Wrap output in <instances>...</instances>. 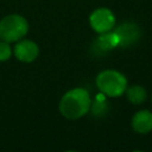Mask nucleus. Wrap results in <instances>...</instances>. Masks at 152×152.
Returning <instances> with one entry per match:
<instances>
[{
	"instance_id": "6",
	"label": "nucleus",
	"mask_w": 152,
	"mask_h": 152,
	"mask_svg": "<svg viewBox=\"0 0 152 152\" xmlns=\"http://www.w3.org/2000/svg\"><path fill=\"white\" fill-rule=\"evenodd\" d=\"M15 43L17 44L14 45L13 53L18 61L24 63H31L38 57L39 48L34 42L28 39H20Z\"/></svg>"
},
{
	"instance_id": "8",
	"label": "nucleus",
	"mask_w": 152,
	"mask_h": 152,
	"mask_svg": "<svg viewBox=\"0 0 152 152\" xmlns=\"http://www.w3.org/2000/svg\"><path fill=\"white\" fill-rule=\"evenodd\" d=\"M116 46H119V42H118V37L113 32V30L109 32H106V33H101V37H99L94 44V48H96L100 52H106Z\"/></svg>"
},
{
	"instance_id": "11",
	"label": "nucleus",
	"mask_w": 152,
	"mask_h": 152,
	"mask_svg": "<svg viewBox=\"0 0 152 152\" xmlns=\"http://www.w3.org/2000/svg\"><path fill=\"white\" fill-rule=\"evenodd\" d=\"M13 53V50L10 45L8 42H0V62H5V61H8L11 58Z\"/></svg>"
},
{
	"instance_id": "2",
	"label": "nucleus",
	"mask_w": 152,
	"mask_h": 152,
	"mask_svg": "<svg viewBox=\"0 0 152 152\" xmlns=\"http://www.w3.org/2000/svg\"><path fill=\"white\" fill-rule=\"evenodd\" d=\"M96 86L102 95L118 97L125 94L128 83L124 74L116 70H103L96 76Z\"/></svg>"
},
{
	"instance_id": "3",
	"label": "nucleus",
	"mask_w": 152,
	"mask_h": 152,
	"mask_svg": "<svg viewBox=\"0 0 152 152\" xmlns=\"http://www.w3.org/2000/svg\"><path fill=\"white\" fill-rule=\"evenodd\" d=\"M28 31L27 20L19 14H10L0 20V38L8 43L23 39Z\"/></svg>"
},
{
	"instance_id": "9",
	"label": "nucleus",
	"mask_w": 152,
	"mask_h": 152,
	"mask_svg": "<svg viewBox=\"0 0 152 152\" xmlns=\"http://www.w3.org/2000/svg\"><path fill=\"white\" fill-rule=\"evenodd\" d=\"M125 94H126L128 101L132 102L133 104H140V103H142V102L146 100V97H147L146 89H145L144 87H141V86H138V84L127 87Z\"/></svg>"
},
{
	"instance_id": "5",
	"label": "nucleus",
	"mask_w": 152,
	"mask_h": 152,
	"mask_svg": "<svg viewBox=\"0 0 152 152\" xmlns=\"http://www.w3.org/2000/svg\"><path fill=\"white\" fill-rule=\"evenodd\" d=\"M113 32L118 37L119 46L127 48L129 45H133L137 43L140 38V28L139 26L133 21H124L120 25H118L115 28H113Z\"/></svg>"
},
{
	"instance_id": "7",
	"label": "nucleus",
	"mask_w": 152,
	"mask_h": 152,
	"mask_svg": "<svg viewBox=\"0 0 152 152\" xmlns=\"http://www.w3.org/2000/svg\"><path fill=\"white\" fill-rule=\"evenodd\" d=\"M132 127L137 133L146 134L152 131V112L141 109L132 118Z\"/></svg>"
},
{
	"instance_id": "4",
	"label": "nucleus",
	"mask_w": 152,
	"mask_h": 152,
	"mask_svg": "<svg viewBox=\"0 0 152 152\" xmlns=\"http://www.w3.org/2000/svg\"><path fill=\"white\" fill-rule=\"evenodd\" d=\"M89 24L91 28L97 33H106L114 28L115 17L114 13L106 7H99L89 15Z\"/></svg>"
},
{
	"instance_id": "10",
	"label": "nucleus",
	"mask_w": 152,
	"mask_h": 152,
	"mask_svg": "<svg viewBox=\"0 0 152 152\" xmlns=\"http://www.w3.org/2000/svg\"><path fill=\"white\" fill-rule=\"evenodd\" d=\"M108 109H109V107H108L107 101L104 100V97L103 96H101V97L97 96L94 101H91L89 110H91L93 115H95V116H103V115L107 114Z\"/></svg>"
},
{
	"instance_id": "1",
	"label": "nucleus",
	"mask_w": 152,
	"mask_h": 152,
	"mask_svg": "<svg viewBox=\"0 0 152 152\" xmlns=\"http://www.w3.org/2000/svg\"><path fill=\"white\" fill-rule=\"evenodd\" d=\"M91 99L87 89L74 88L66 91L59 101L61 114L70 120L80 119L84 116L90 109Z\"/></svg>"
}]
</instances>
